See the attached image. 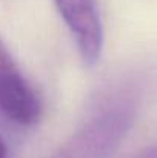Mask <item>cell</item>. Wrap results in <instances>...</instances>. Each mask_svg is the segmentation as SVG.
Returning <instances> with one entry per match:
<instances>
[{
    "mask_svg": "<svg viewBox=\"0 0 157 158\" xmlns=\"http://www.w3.org/2000/svg\"><path fill=\"white\" fill-rule=\"evenodd\" d=\"M0 114L20 126H31L40 117V102L12 57L0 42Z\"/></svg>",
    "mask_w": 157,
    "mask_h": 158,
    "instance_id": "cell-1",
    "label": "cell"
},
{
    "mask_svg": "<svg viewBox=\"0 0 157 158\" xmlns=\"http://www.w3.org/2000/svg\"><path fill=\"white\" fill-rule=\"evenodd\" d=\"M69 28L85 63L94 64L102 54L103 29L96 0H54Z\"/></svg>",
    "mask_w": 157,
    "mask_h": 158,
    "instance_id": "cell-2",
    "label": "cell"
},
{
    "mask_svg": "<svg viewBox=\"0 0 157 158\" xmlns=\"http://www.w3.org/2000/svg\"><path fill=\"white\" fill-rule=\"evenodd\" d=\"M119 158H157V148L137 151V152H133V154H128L125 157H119Z\"/></svg>",
    "mask_w": 157,
    "mask_h": 158,
    "instance_id": "cell-3",
    "label": "cell"
},
{
    "mask_svg": "<svg viewBox=\"0 0 157 158\" xmlns=\"http://www.w3.org/2000/svg\"><path fill=\"white\" fill-rule=\"evenodd\" d=\"M0 158H8V149L5 146V143L0 138Z\"/></svg>",
    "mask_w": 157,
    "mask_h": 158,
    "instance_id": "cell-4",
    "label": "cell"
}]
</instances>
